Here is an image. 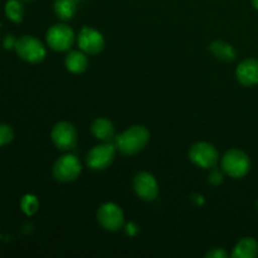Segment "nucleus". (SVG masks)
Returning a JSON list of instances; mask_svg holds the SVG:
<instances>
[{
	"label": "nucleus",
	"mask_w": 258,
	"mask_h": 258,
	"mask_svg": "<svg viewBox=\"0 0 258 258\" xmlns=\"http://www.w3.org/2000/svg\"><path fill=\"white\" fill-rule=\"evenodd\" d=\"M236 77L241 85L246 87H252V86L258 83V59L254 58H248L244 59L238 64L236 70Z\"/></svg>",
	"instance_id": "nucleus-12"
},
{
	"label": "nucleus",
	"mask_w": 258,
	"mask_h": 258,
	"mask_svg": "<svg viewBox=\"0 0 258 258\" xmlns=\"http://www.w3.org/2000/svg\"><path fill=\"white\" fill-rule=\"evenodd\" d=\"M150 133L143 125H135L128 127L122 134L115 138L116 149L123 155H136L140 153L149 143Z\"/></svg>",
	"instance_id": "nucleus-1"
},
{
	"label": "nucleus",
	"mask_w": 258,
	"mask_h": 258,
	"mask_svg": "<svg viewBox=\"0 0 258 258\" xmlns=\"http://www.w3.org/2000/svg\"><path fill=\"white\" fill-rule=\"evenodd\" d=\"M258 256V242L251 237H244L234 246L233 258H254Z\"/></svg>",
	"instance_id": "nucleus-15"
},
{
	"label": "nucleus",
	"mask_w": 258,
	"mask_h": 258,
	"mask_svg": "<svg viewBox=\"0 0 258 258\" xmlns=\"http://www.w3.org/2000/svg\"><path fill=\"white\" fill-rule=\"evenodd\" d=\"M251 2H252V5H253V7L258 10V0H251Z\"/></svg>",
	"instance_id": "nucleus-24"
},
{
	"label": "nucleus",
	"mask_w": 258,
	"mask_h": 258,
	"mask_svg": "<svg viewBox=\"0 0 258 258\" xmlns=\"http://www.w3.org/2000/svg\"><path fill=\"white\" fill-rule=\"evenodd\" d=\"M97 222L106 231L116 232L121 229L125 223V216L123 212L117 204L105 203L97 209Z\"/></svg>",
	"instance_id": "nucleus-6"
},
{
	"label": "nucleus",
	"mask_w": 258,
	"mask_h": 258,
	"mask_svg": "<svg viewBox=\"0 0 258 258\" xmlns=\"http://www.w3.org/2000/svg\"><path fill=\"white\" fill-rule=\"evenodd\" d=\"M78 47L87 54H98L105 48V38L98 30L83 27L77 38Z\"/></svg>",
	"instance_id": "nucleus-11"
},
{
	"label": "nucleus",
	"mask_w": 258,
	"mask_h": 258,
	"mask_svg": "<svg viewBox=\"0 0 258 258\" xmlns=\"http://www.w3.org/2000/svg\"><path fill=\"white\" fill-rule=\"evenodd\" d=\"M50 136H52V141L55 148L59 150H72L77 145V130L72 123L67 122V121H60V122L55 123L54 127L52 128Z\"/></svg>",
	"instance_id": "nucleus-8"
},
{
	"label": "nucleus",
	"mask_w": 258,
	"mask_h": 258,
	"mask_svg": "<svg viewBox=\"0 0 258 258\" xmlns=\"http://www.w3.org/2000/svg\"><path fill=\"white\" fill-rule=\"evenodd\" d=\"M138 232H139L138 226H136L135 223H128L127 226H126V233H127L128 236H131V237L135 236Z\"/></svg>",
	"instance_id": "nucleus-23"
},
{
	"label": "nucleus",
	"mask_w": 258,
	"mask_h": 258,
	"mask_svg": "<svg viewBox=\"0 0 258 258\" xmlns=\"http://www.w3.org/2000/svg\"><path fill=\"white\" fill-rule=\"evenodd\" d=\"M15 44H17V39H15L14 35L12 34H7L3 39V47L5 49H14Z\"/></svg>",
	"instance_id": "nucleus-21"
},
{
	"label": "nucleus",
	"mask_w": 258,
	"mask_h": 258,
	"mask_svg": "<svg viewBox=\"0 0 258 258\" xmlns=\"http://www.w3.org/2000/svg\"><path fill=\"white\" fill-rule=\"evenodd\" d=\"M222 168L224 173L231 178H243L251 169V160L244 151L232 149L227 151L222 158Z\"/></svg>",
	"instance_id": "nucleus-2"
},
{
	"label": "nucleus",
	"mask_w": 258,
	"mask_h": 258,
	"mask_svg": "<svg viewBox=\"0 0 258 258\" xmlns=\"http://www.w3.org/2000/svg\"><path fill=\"white\" fill-rule=\"evenodd\" d=\"M45 39L50 49L55 52H67L75 42V32L66 24H55L48 29Z\"/></svg>",
	"instance_id": "nucleus-5"
},
{
	"label": "nucleus",
	"mask_w": 258,
	"mask_h": 258,
	"mask_svg": "<svg viewBox=\"0 0 258 258\" xmlns=\"http://www.w3.org/2000/svg\"><path fill=\"white\" fill-rule=\"evenodd\" d=\"M14 49L22 59L33 64L40 63L47 55V50L43 43L32 35H23L17 39Z\"/></svg>",
	"instance_id": "nucleus-3"
},
{
	"label": "nucleus",
	"mask_w": 258,
	"mask_h": 258,
	"mask_svg": "<svg viewBox=\"0 0 258 258\" xmlns=\"http://www.w3.org/2000/svg\"><path fill=\"white\" fill-rule=\"evenodd\" d=\"M66 68L68 72L75 73V75H81L85 72L88 67V59L86 57L85 52L82 50H71L64 59Z\"/></svg>",
	"instance_id": "nucleus-14"
},
{
	"label": "nucleus",
	"mask_w": 258,
	"mask_h": 258,
	"mask_svg": "<svg viewBox=\"0 0 258 258\" xmlns=\"http://www.w3.org/2000/svg\"><path fill=\"white\" fill-rule=\"evenodd\" d=\"M82 171V166H81V161L78 160L77 156L71 155H63L58 159L53 165V178L60 183H70V181L76 180L78 176L81 175Z\"/></svg>",
	"instance_id": "nucleus-4"
},
{
	"label": "nucleus",
	"mask_w": 258,
	"mask_h": 258,
	"mask_svg": "<svg viewBox=\"0 0 258 258\" xmlns=\"http://www.w3.org/2000/svg\"><path fill=\"white\" fill-rule=\"evenodd\" d=\"M209 50L213 53L217 59H221L223 62H232L237 57L234 48L231 44H228V43L223 42V40H214L209 45Z\"/></svg>",
	"instance_id": "nucleus-16"
},
{
	"label": "nucleus",
	"mask_w": 258,
	"mask_h": 258,
	"mask_svg": "<svg viewBox=\"0 0 258 258\" xmlns=\"http://www.w3.org/2000/svg\"><path fill=\"white\" fill-rule=\"evenodd\" d=\"M91 131L97 140L102 143H110L115 136V127L110 120L105 117H98L91 125Z\"/></svg>",
	"instance_id": "nucleus-13"
},
{
	"label": "nucleus",
	"mask_w": 258,
	"mask_h": 258,
	"mask_svg": "<svg viewBox=\"0 0 258 258\" xmlns=\"http://www.w3.org/2000/svg\"><path fill=\"white\" fill-rule=\"evenodd\" d=\"M27 2H29V0H27Z\"/></svg>",
	"instance_id": "nucleus-26"
},
{
	"label": "nucleus",
	"mask_w": 258,
	"mask_h": 258,
	"mask_svg": "<svg viewBox=\"0 0 258 258\" xmlns=\"http://www.w3.org/2000/svg\"><path fill=\"white\" fill-rule=\"evenodd\" d=\"M134 190L136 196L145 202H153L158 198L159 185L153 174L148 171L138 173L134 178Z\"/></svg>",
	"instance_id": "nucleus-10"
},
{
	"label": "nucleus",
	"mask_w": 258,
	"mask_h": 258,
	"mask_svg": "<svg viewBox=\"0 0 258 258\" xmlns=\"http://www.w3.org/2000/svg\"><path fill=\"white\" fill-rule=\"evenodd\" d=\"M257 208H258V201H257Z\"/></svg>",
	"instance_id": "nucleus-25"
},
{
	"label": "nucleus",
	"mask_w": 258,
	"mask_h": 258,
	"mask_svg": "<svg viewBox=\"0 0 258 258\" xmlns=\"http://www.w3.org/2000/svg\"><path fill=\"white\" fill-rule=\"evenodd\" d=\"M78 0H54V13L59 19L70 20L77 12Z\"/></svg>",
	"instance_id": "nucleus-17"
},
{
	"label": "nucleus",
	"mask_w": 258,
	"mask_h": 258,
	"mask_svg": "<svg viewBox=\"0 0 258 258\" xmlns=\"http://www.w3.org/2000/svg\"><path fill=\"white\" fill-rule=\"evenodd\" d=\"M14 139V131L7 123H0V148L10 144Z\"/></svg>",
	"instance_id": "nucleus-20"
},
{
	"label": "nucleus",
	"mask_w": 258,
	"mask_h": 258,
	"mask_svg": "<svg viewBox=\"0 0 258 258\" xmlns=\"http://www.w3.org/2000/svg\"><path fill=\"white\" fill-rule=\"evenodd\" d=\"M207 258H227L228 253L223 248H213L206 254Z\"/></svg>",
	"instance_id": "nucleus-22"
},
{
	"label": "nucleus",
	"mask_w": 258,
	"mask_h": 258,
	"mask_svg": "<svg viewBox=\"0 0 258 258\" xmlns=\"http://www.w3.org/2000/svg\"><path fill=\"white\" fill-rule=\"evenodd\" d=\"M5 14L8 19L14 23H20L24 18V7L20 0H8L5 4Z\"/></svg>",
	"instance_id": "nucleus-18"
},
{
	"label": "nucleus",
	"mask_w": 258,
	"mask_h": 258,
	"mask_svg": "<svg viewBox=\"0 0 258 258\" xmlns=\"http://www.w3.org/2000/svg\"><path fill=\"white\" fill-rule=\"evenodd\" d=\"M189 159L199 168L212 169L218 163L219 154L211 144L197 143L189 150Z\"/></svg>",
	"instance_id": "nucleus-9"
},
{
	"label": "nucleus",
	"mask_w": 258,
	"mask_h": 258,
	"mask_svg": "<svg viewBox=\"0 0 258 258\" xmlns=\"http://www.w3.org/2000/svg\"><path fill=\"white\" fill-rule=\"evenodd\" d=\"M20 208H22L23 213L27 214V216H33L34 213H37V211L39 209V201L35 196L33 194H27L22 198L20 201Z\"/></svg>",
	"instance_id": "nucleus-19"
},
{
	"label": "nucleus",
	"mask_w": 258,
	"mask_h": 258,
	"mask_svg": "<svg viewBox=\"0 0 258 258\" xmlns=\"http://www.w3.org/2000/svg\"><path fill=\"white\" fill-rule=\"evenodd\" d=\"M116 145L111 143H103L101 145H96L87 154L88 168L92 170H105L112 164L116 155Z\"/></svg>",
	"instance_id": "nucleus-7"
}]
</instances>
